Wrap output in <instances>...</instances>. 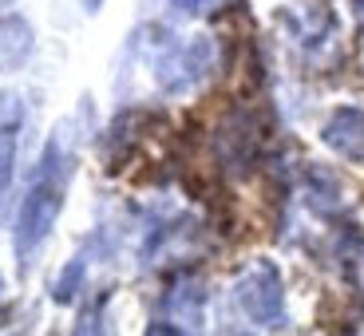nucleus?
<instances>
[{
  "label": "nucleus",
  "mask_w": 364,
  "mask_h": 336,
  "mask_svg": "<svg viewBox=\"0 0 364 336\" xmlns=\"http://www.w3.org/2000/svg\"><path fill=\"white\" fill-rule=\"evenodd\" d=\"M72 166H75V155L64 139V127L48 139L44 155H40V166L28 182V194L20 202V214H16V257L20 265L28 269V261L36 257V249L48 242L52 234L60 210H64V194H68V178H72Z\"/></svg>",
  "instance_id": "f257e3e1"
},
{
  "label": "nucleus",
  "mask_w": 364,
  "mask_h": 336,
  "mask_svg": "<svg viewBox=\"0 0 364 336\" xmlns=\"http://www.w3.org/2000/svg\"><path fill=\"white\" fill-rule=\"evenodd\" d=\"M234 300L257 328H282L285 325V285L273 261H254L234 281Z\"/></svg>",
  "instance_id": "f03ea898"
},
{
  "label": "nucleus",
  "mask_w": 364,
  "mask_h": 336,
  "mask_svg": "<svg viewBox=\"0 0 364 336\" xmlns=\"http://www.w3.org/2000/svg\"><path fill=\"white\" fill-rule=\"evenodd\" d=\"M210 67H214V44L210 36H194L155 55V83L166 95H186L206 80Z\"/></svg>",
  "instance_id": "7ed1b4c3"
},
{
  "label": "nucleus",
  "mask_w": 364,
  "mask_h": 336,
  "mask_svg": "<svg viewBox=\"0 0 364 336\" xmlns=\"http://www.w3.org/2000/svg\"><path fill=\"white\" fill-rule=\"evenodd\" d=\"M20 131H24V99L16 91H0V218L9 214V202H12Z\"/></svg>",
  "instance_id": "20e7f679"
},
{
  "label": "nucleus",
  "mask_w": 364,
  "mask_h": 336,
  "mask_svg": "<svg viewBox=\"0 0 364 336\" xmlns=\"http://www.w3.org/2000/svg\"><path fill=\"white\" fill-rule=\"evenodd\" d=\"M202 317H206V289L198 281H178L166 289L159 317L166 328H178L186 336H202Z\"/></svg>",
  "instance_id": "39448f33"
},
{
  "label": "nucleus",
  "mask_w": 364,
  "mask_h": 336,
  "mask_svg": "<svg viewBox=\"0 0 364 336\" xmlns=\"http://www.w3.org/2000/svg\"><path fill=\"white\" fill-rule=\"evenodd\" d=\"M321 143L341 158L364 163V107H337L321 127Z\"/></svg>",
  "instance_id": "423d86ee"
},
{
  "label": "nucleus",
  "mask_w": 364,
  "mask_h": 336,
  "mask_svg": "<svg viewBox=\"0 0 364 336\" xmlns=\"http://www.w3.org/2000/svg\"><path fill=\"white\" fill-rule=\"evenodd\" d=\"M32 24L24 16H4L0 20V67H24V60L32 55Z\"/></svg>",
  "instance_id": "0eeeda50"
},
{
  "label": "nucleus",
  "mask_w": 364,
  "mask_h": 336,
  "mask_svg": "<svg viewBox=\"0 0 364 336\" xmlns=\"http://www.w3.org/2000/svg\"><path fill=\"white\" fill-rule=\"evenodd\" d=\"M72 336H107V317H103V300L87 305V309L75 317V332Z\"/></svg>",
  "instance_id": "6e6552de"
},
{
  "label": "nucleus",
  "mask_w": 364,
  "mask_h": 336,
  "mask_svg": "<svg viewBox=\"0 0 364 336\" xmlns=\"http://www.w3.org/2000/svg\"><path fill=\"white\" fill-rule=\"evenodd\" d=\"M80 281H83V257H75V261L60 273V281H55V300L68 305V300L75 297V289H80Z\"/></svg>",
  "instance_id": "1a4fd4ad"
},
{
  "label": "nucleus",
  "mask_w": 364,
  "mask_h": 336,
  "mask_svg": "<svg viewBox=\"0 0 364 336\" xmlns=\"http://www.w3.org/2000/svg\"><path fill=\"white\" fill-rule=\"evenodd\" d=\"M202 4H206V0H174V9H178V12H186V16L202 12Z\"/></svg>",
  "instance_id": "9d476101"
},
{
  "label": "nucleus",
  "mask_w": 364,
  "mask_h": 336,
  "mask_svg": "<svg viewBox=\"0 0 364 336\" xmlns=\"http://www.w3.org/2000/svg\"><path fill=\"white\" fill-rule=\"evenodd\" d=\"M353 12H356V24H360V32H364V0H353Z\"/></svg>",
  "instance_id": "9b49d317"
},
{
  "label": "nucleus",
  "mask_w": 364,
  "mask_h": 336,
  "mask_svg": "<svg viewBox=\"0 0 364 336\" xmlns=\"http://www.w3.org/2000/svg\"><path fill=\"white\" fill-rule=\"evenodd\" d=\"M83 9H87V12H100V9H103V0H83Z\"/></svg>",
  "instance_id": "f8f14e48"
},
{
  "label": "nucleus",
  "mask_w": 364,
  "mask_h": 336,
  "mask_svg": "<svg viewBox=\"0 0 364 336\" xmlns=\"http://www.w3.org/2000/svg\"><path fill=\"white\" fill-rule=\"evenodd\" d=\"M222 336H246L242 328H222Z\"/></svg>",
  "instance_id": "ddd939ff"
},
{
  "label": "nucleus",
  "mask_w": 364,
  "mask_h": 336,
  "mask_svg": "<svg viewBox=\"0 0 364 336\" xmlns=\"http://www.w3.org/2000/svg\"><path fill=\"white\" fill-rule=\"evenodd\" d=\"M9 4H12V0H0V9H9Z\"/></svg>",
  "instance_id": "4468645a"
},
{
  "label": "nucleus",
  "mask_w": 364,
  "mask_h": 336,
  "mask_svg": "<svg viewBox=\"0 0 364 336\" xmlns=\"http://www.w3.org/2000/svg\"><path fill=\"white\" fill-rule=\"evenodd\" d=\"M0 297H4V277H0Z\"/></svg>",
  "instance_id": "2eb2a0df"
}]
</instances>
